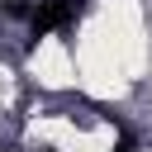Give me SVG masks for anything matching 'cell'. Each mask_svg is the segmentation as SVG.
<instances>
[{
  "label": "cell",
  "instance_id": "1",
  "mask_svg": "<svg viewBox=\"0 0 152 152\" xmlns=\"http://www.w3.org/2000/svg\"><path fill=\"white\" fill-rule=\"evenodd\" d=\"M28 76L43 90H66L76 86V57L66 52L62 38H38V48L28 52Z\"/></svg>",
  "mask_w": 152,
  "mask_h": 152
},
{
  "label": "cell",
  "instance_id": "2",
  "mask_svg": "<svg viewBox=\"0 0 152 152\" xmlns=\"http://www.w3.org/2000/svg\"><path fill=\"white\" fill-rule=\"evenodd\" d=\"M57 152H114V128H109V124H95L90 133L76 128L71 138L57 142Z\"/></svg>",
  "mask_w": 152,
  "mask_h": 152
}]
</instances>
